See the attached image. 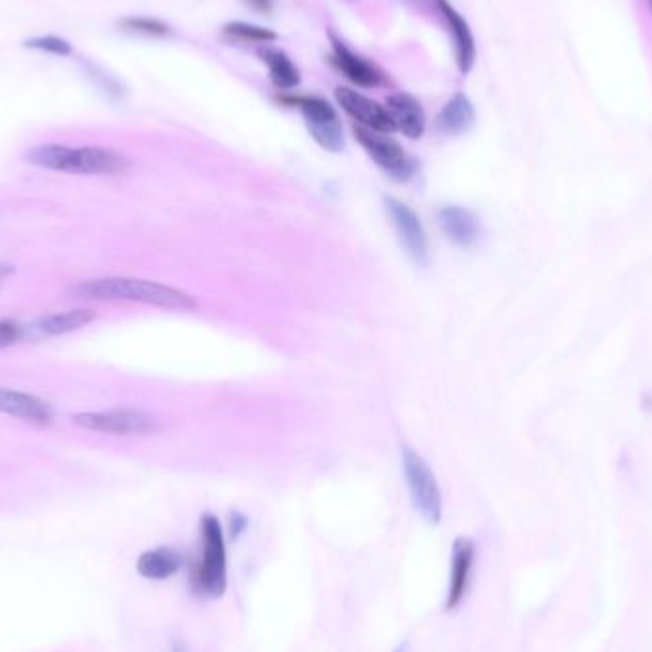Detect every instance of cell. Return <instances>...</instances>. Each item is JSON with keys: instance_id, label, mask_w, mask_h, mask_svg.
Returning a JSON list of instances; mask_svg holds the SVG:
<instances>
[{"instance_id": "cell-1", "label": "cell", "mask_w": 652, "mask_h": 652, "mask_svg": "<svg viewBox=\"0 0 652 652\" xmlns=\"http://www.w3.org/2000/svg\"><path fill=\"white\" fill-rule=\"evenodd\" d=\"M23 161L75 176H121L130 170V161L123 153L96 145L71 147L63 143H42L27 149Z\"/></svg>"}, {"instance_id": "cell-28", "label": "cell", "mask_w": 652, "mask_h": 652, "mask_svg": "<svg viewBox=\"0 0 652 652\" xmlns=\"http://www.w3.org/2000/svg\"><path fill=\"white\" fill-rule=\"evenodd\" d=\"M649 2V6H651V12H652V0H647Z\"/></svg>"}, {"instance_id": "cell-19", "label": "cell", "mask_w": 652, "mask_h": 652, "mask_svg": "<svg viewBox=\"0 0 652 652\" xmlns=\"http://www.w3.org/2000/svg\"><path fill=\"white\" fill-rule=\"evenodd\" d=\"M184 559L180 551L172 548H157V550L143 551L136 563V569L147 580H168L180 571Z\"/></svg>"}, {"instance_id": "cell-16", "label": "cell", "mask_w": 652, "mask_h": 652, "mask_svg": "<svg viewBox=\"0 0 652 652\" xmlns=\"http://www.w3.org/2000/svg\"><path fill=\"white\" fill-rule=\"evenodd\" d=\"M96 319V311L81 307V309H69L63 313H52L39 319L33 330L37 336L52 338V336H63L75 330H81L82 326L90 325Z\"/></svg>"}, {"instance_id": "cell-13", "label": "cell", "mask_w": 652, "mask_h": 652, "mask_svg": "<svg viewBox=\"0 0 652 652\" xmlns=\"http://www.w3.org/2000/svg\"><path fill=\"white\" fill-rule=\"evenodd\" d=\"M386 109L395 130L403 132V136H407L410 140H420L424 136L428 117L422 103L414 96H410L407 92H395L389 96Z\"/></svg>"}, {"instance_id": "cell-23", "label": "cell", "mask_w": 652, "mask_h": 652, "mask_svg": "<svg viewBox=\"0 0 652 652\" xmlns=\"http://www.w3.org/2000/svg\"><path fill=\"white\" fill-rule=\"evenodd\" d=\"M86 71H88V77L94 79V82L102 88L107 96H111V98H121L123 96V86L119 84L117 79H113L111 75L103 73L100 67L92 65V63H86Z\"/></svg>"}, {"instance_id": "cell-3", "label": "cell", "mask_w": 652, "mask_h": 652, "mask_svg": "<svg viewBox=\"0 0 652 652\" xmlns=\"http://www.w3.org/2000/svg\"><path fill=\"white\" fill-rule=\"evenodd\" d=\"M201 555L191 571V590L206 599H218L227 588V551L222 525L216 515L201 517Z\"/></svg>"}, {"instance_id": "cell-22", "label": "cell", "mask_w": 652, "mask_h": 652, "mask_svg": "<svg viewBox=\"0 0 652 652\" xmlns=\"http://www.w3.org/2000/svg\"><path fill=\"white\" fill-rule=\"evenodd\" d=\"M25 48L41 52V54H50V56H58V58H69L73 56V44L58 37V35H39V37H31L23 42Z\"/></svg>"}, {"instance_id": "cell-11", "label": "cell", "mask_w": 652, "mask_h": 652, "mask_svg": "<svg viewBox=\"0 0 652 652\" xmlns=\"http://www.w3.org/2000/svg\"><path fill=\"white\" fill-rule=\"evenodd\" d=\"M0 414H8L35 426H48L54 420V407L37 395L0 388Z\"/></svg>"}, {"instance_id": "cell-12", "label": "cell", "mask_w": 652, "mask_h": 652, "mask_svg": "<svg viewBox=\"0 0 652 652\" xmlns=\"http://www.w3.org/2000/svg\"><path fill=\"white\" fill-rule=\"evenodd\" d=\"M435 4L439 8L441 16L447 21V27L452 35L456 65H458L460 73L466 75L473 69L475 58H477V46H475V39L469 29L468 21L464 20V16L450 4L449 0H435Z\"/></svg>"}, {"instance_id": "cell-27", "label": "cell", "mask_w": 652, "mask_h": 652, "mask_svg": "<svg viewBox=\"0 0 652 652\" xmlns=\"http://www.w3.org/2000/svg\"><path fill=\"white\" fill-rule=\"evenodd\" d=\"M407 645L408 643H403V645H399V649L395 652H407Z\"/></svg>"}, {"instance_id": "cell-15", "label": "cell", "mask_w": 652, "mask_h": 652, "mask_svg": "<svg viewBox=\"0 0 652 652\" xmlns=\"http://www.w3.org/2000/svg\"><path fill=\"white\" fill-rule=\"evenodd\" d=\"M437 220L445 235L456 245L471 246L479 237V220L464 206H456V204L443 206L437 212Z\"/></svg>"}, {"instance_id": "cell-21", "label": "cell", "mask_w": 652, "mask_h": 652, "mask_svg": "<svg viewBox=\"0 0 652 652\" xmlns=\"http://www.w3.org/2000/svg\"><path fill=\"white\" fill-rule=\"evenodd\" d=\"M225 37L235 41L258 42V44H271L277 41L279 35L267 27H260L246 21H231L224 27Z\"/></svg>"}, {"instance_id": "cell-7", "label": "cell", "mask_w": 652, "mask_h": 652, "mask_svg": "<svg viewBox=\"0 0 652 652\" xmlns=\"http://www.w3.org/2000/svg\"><path fill=\"white\" fill-rule=\"evenodd\" d=\"M353 136L361 143V147L368 153V157L378 164L384 172H388L391 178L405 182L412 178L416 164L407 155V151L389 138L384 132L368 130L365 126H353Z\"/></svg>"}, {"instance_id": "cell-14", "label": "cell", "mask_w": 652, "mask_h": 652, "mask_svg": "<svg viewBox=\"0 0 652 652\" xmlns=\"http://www.w3.org/2000/svg\"><path fill=\"white\" fill-rule=\"evenodd\" d=\"M330 39H332V60L330 62L346 79L357 86H363V88H374L382 82V73L376 65H372L365 58L351 52L346 44L340 39H336L334 35Z\"/></svg>"}, {"instance_id": "cell-8", "label": "cell", "mask_w": 652, "mask_h": 652, "mask_svg": "<svg viewBox=\"0 0 652 652\" xmlns=\"http://www.w3.org/2000/svg\"><path fill=\"white\" fill-rule=\"evenodd\" d=\"M384 203L401 243L407 248L408 256L418 265L428 264V235L418 214L408 204L401 203L399 199L393 197H386Z\"/></svg>"}, {"instance_id": "cell-2", "label": "cell", "mask_w": 652, "mask_h": 652, "mask_svg": "<svg viewBox=\"0 0 652 652\" xmlns=\"http://www.w3.org/2000/svg\"><path fill=\"white\" fill-rule=\"evenodd\" d=\"M69 294L82 300H100V302H138L147 306L164 307V309H182L193 311L197 300L180 288L161 285L145 279L130 277H105L82 281L71 286Z\"/></svg>"}, {"instance_id": "cell-25", "label": "cell", "mask_w": 652, "mask_h": 652, "mask_svg": "<svg viewBox=\"0 0 652 652\" xmlns=\"http://www.w3.org/2000/svg\"><path fill=\"white\" fill-rule=\"evenodd\" d=\"M246 529H248L246 515L239 513V511H235V513L229 515V532H231L233 538H239Z\"/></svg>"}, {"instance_id": "cell-24", "label": "cell", "mask_w": 652, "mask_h": 652, "mask_svg": "<svg viewBox=\"0 0 652 652\" xmlns=\"http://www.w3.org/2000/svg\"><path fill=\"white\" fill-rule=\"evenodd\" d=\"M25 336V326L14 319H0V351L20 344Z\"/></svg>"}, {"instance_id": "cell-17", "label": "cell", "mask_w": 652, "mask_h": 652, "mask_svg": "<svg viewBox=\"0 0 652 652\" xmlns=\"http://www.w3.org/2000/svg\"><path fill=\"white\" fill-rule=\"evenodd\" d=\"M256 54L262 63L267 65L269 79L279 90H292L302 81L300 69L294 65V62L286 56L283 50H279L271 44H262L256 50Z\"/></svg>"}, {"instance_id": "cell-18", "label": "cell", "mask_w": 652, "mask_h": 652, "mask_svg": "<svg viewBox=\"0 0 652 652\" xmlns=\"http://www.w3.org/2000/svg\"><path fill=\"white\" fill-rule=\"evenodd\" d=\"M475 123V109L473 103L469 102L468 96L458 92L450 98L449 102L443 105V109L437 115V128L443 134L458 136L468 132Z\"/></svg>"}, {"instance_id": "cell-4", "label": "cell", "mask_w": 652, "mask_h": 652, "mask_svg": "<svg viewBox=\"0 0 652 652\" xmlns=\"http://www.w3.org/2000/svg\"><path fill=\"white\" fill-rule=\"evenodd\" d=\"M279 102L298 107L306 119L309 134L326 151L340 153L344 149V128L334 105L321 96H281Z\"/></svg>"}, {"instance_id": "cell-5", "label": "cell", "mask_w": 652, "mask_h": 652, "mask_svg": "<svg viewBox=\"0 0 652 652\" xmlns=\"http://www.w3.org/2000/svg\"><path fill=\"white\" fill-rule=\"evenodd\" d=\"M403 468L407 477L410 498L416 511L431 523H441L443 517V496L441 487L433 475V471L426 464V460L416 454L414 450L405 447L403 449Z\"/></svg>"}, {"instance_id": "cell-6", "label": "cell", "mask_w": 652, "mask_h": 652, "mask_svg": "<svg viewBox=\"0 0 652 652\" xmlns=\"http://www.w3.org/2000/svg\"><path fill=\"white\" fill-rule=\"evenodd\" d=\"M71 422L77 428L105 435H149L159 429L157 418L140 408L79 412L71 418Z\"/></svg>"}, {"instance_id": "cell-26", "label": "cell", "mask_w": 652, "mask_h": 652, "mask_svg": "<svg viewBox=\"0 0 652 652\" xmlns=\"http://www.w3.org/2000/svg\"><path fill=\"white\" fill-rule=\"evenodd\" d=\"M243 2L258 14H271L275 10V0H243Z\"/></svg>"}, {"instance_id": "cell-9", "label": "cell", "mask_w": 652, "mask_h": 652, "mask_svg": "<svg viewBox=\"0 0 652 652\" xmlns=\"http://www.w3.org/2000/svg\"><path fill=\"white\" fill-rule=\"evenodd\" d=\"M336 102L351 119H355L359 123V126H365L368 130H376V132H384V134L395 130V126L389 119L388 109L353 88L338 86Z\"/></svg>"}, {"instance_id": "cell-10", "label": "cell", "mask_w": 652, "mask_h": 652, "mask_svg": "<svg viewBox=\"0 0 652 652\" xmlns=\"http://www.w3.org/2000/svg\"><path fill=\"white\" fill-rule=\"evenodd\" d=\"M475 561V542L468 536H458L452 544V565L445 611H456L468 593L469 578Z\"/></svg>"}, {"instance_id": "cell-20", "label": "cell", "mask_w": 652, "mask_h": 652, "mask_svg": "<svg viewBox=\"0 0 652 652\" xmlns=\"http://www.w3.org/2000/svg\"><path fill=\"white\" fill-rule=\"evenodd\" d=\"M119 29L124 33H132V35H143V37H168L172 35V27L164 21L157 20V18H149V16H126L117 21Z\"/></svg>"}]
</instances>
